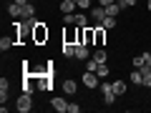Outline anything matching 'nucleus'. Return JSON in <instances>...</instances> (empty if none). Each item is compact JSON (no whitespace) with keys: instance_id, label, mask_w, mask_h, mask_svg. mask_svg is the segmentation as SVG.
Wrapping results in <instances>:
<instances>
[{"instance_id":"nucleus-13","label":"nucleus","mask_w":151,"mask_h":113,"mask_svg":"<svg viewBox=\"0 0 151 113\" xmlns=\"http://www.w3.org/2000/svg\"><path fill=\"white\" fill-rule=\"evenodd\" d=\"M8 13H10V18H23V5H18L13 0V5H8Z\"/></svg>"},{"instance_id":"nucleus-16","label":"nucleus","mask_w":151,"mask_h":113,"mask_svg":"<svg viewBox=\"0 0 151 113\" xmlns=\"http://www.w3.org/2000/svg\"><path fill=\"white\" fill-rule=\"evenodd\" d=\"M33 15H35V5H33V3H25V5H23V18H20V20L33 18Z\"/></svg>"},{"instance_id":"nucleus-4","label":"nucleus","mask_w":151,"mask_h":113,"mask_svg":"<svg viewBox=\"0 0 151 113\" xmlns=\"http://www.w3.org/2000/svg\"><path fill=\"white\" fill-rule=\"evenodd\" d=\"M83 86H86V88H98V86H101V78H98V73L83 70Z\"/></svg>"},{"instance_id":"nucleus-6","label":"nucleus","mask_w":151,"mask_h":113,"mask_svg":"<svg viewBox=\"0 0 151 113\" xmlns=\"http://www.w3.org/2000/svg\"><path fill=\"white\" fill-rule=\"evenodd\" d=\"M15 43H18V35H15V33H13V35H3V38H0V50L5 53V50H10Z\"/></svg>"},{"instance_id":"nucleus-32","label":"nucleus","mask_w":151,"mask_h":113,"mask_svg":"<svg viewBox=\"0 0 151 113\" xmlns=\"http://www.w3.org/2000/svg\"><path fill=\"white\" fill-rule=\"evenodd\" d=\"M76 3H78V0H76Z\"/></svg>"},{"instance_id":"nucleus-2","label":"nucleus","mask_w":151,"mask_h":113,"mask_svg":"<svg viewBox=\"0 0 151 113\" xmlns=\"http://www.w3.org/2000/svg\"><path fill=\"white\" fill-rule=\"evenodd\" d=\"M48 35H50V33H48V25H45V23H38L35 30H33V43H35V45H43L45 40H48Z\"/></svg>"},{"instance_id":"nucleus-29","label":"nucleus","mask_w":151,"mask_h":113,"mask_svg":"<svg viewBox=\"0 0 151 113\" xmlns=\"http://www.w3.org/2000/svg\"><path fill=\"white\" fill-rule=\"evenodd\" d=\"M111 3H116V0H101V5H111Z\"/></svg>"},{"instance_id":"nucleus-23","label":"nucleus","mask_w":151,"mask_h":113,"mask_svg":"<svg viewBox=\"0 0 151 113\" xmlns=\"http://www.w3.org/2000/svg\"><path fill=\"white\" fill-rule=\"evenodd\" d=\"M131 63H134V68H146V63H144V55H136V58L131 60Z\"/></svg>"},{"instance_id":"nucleus-24","label":"nucleus","mask_w":151,"mask_h":113,"mask_svg":"<svg viewBox=\"0 0 151 113\" xmlns=\"http://www.w3.org/2000/svg\"><path fill=\"white\" fill-rule=\"evenodd\" d=\"M63 20H65V25H76V13H65Z\"/></svg>"},{"instance_id":"nucleus-9","label":"nucleus","mask_w":151,"mask_h":113,"mask_svg":"<svg viewBox=\"0 0 151 113\" xmlns=\"http://www.w3.org/2000/svg\"><path fill=\"white\" fill-rule=\"evenodd\" d=\"M129 81L134 83V86H144V70L134 68V70H131V75H129Z\"/></svg>"},{"instance_id":"nucleus-21","label":"nucleus","mask_w":151,"mask_h":113,"mask_svg":"<svg viewBox=\"0 0 151 113\" xmlns=\"http://www.w3.org/2000/svg\"><path fill=\"white\" fill-rule=\"evenodd\" d=\"M96 73H98V78H101V81H106V78H108V65H106V63H101Z\"/></svg>"},{"instance_id":"nucleus-12","label":"nucleus","mask_w":151,"mask_h":113,"mask_svg":"<svg viewBox=\"0 0 151 113\" xmlns=\"http://www.w3.org/2000/svg\"><path fill=\"white\" fill-rule=\"evenodd\" d=\"M63 91L68 93V96H73V93L78 91V83H76L73 78H65V81H63Z\"/></svg>"},{"instance_id":"nucleus-17","label":"nucleus","mask_w":151,"mask_h":113,"mask_svg":"<svg viewBox=\"0 0 151 113\" xmlns=\"http://www.w3.org/2000/svg\"><path fill=\"white\" fill-rule=\"evenodd\" d=\"M103 8H106V15H113V18L119 15V10H121L119 3H111V5H103Z\"/></svg>"},{"instance_id":"nucleus-20","label":"nucleus","mask_w":151,"mask_h":113,"mask_svg":"<svg viewBox=\"0 0 151 113\" xmlns=\"http://www.w3.org/2000/svg\"><path fill=\"white\" fill-rule=\"evenodd\" d=\"M93 58H96L98 63H106V60H108V53H106V48H98L96 53H93Z\"/></svg>"},{"instance_id":"nucleus-15","label":"nucleus","mask_w":151,"mask_h":113,"mask_svg":"<svg viewBox=\"0 0 151 113\" xmlns=\"http://www.w3.org/2000/svg\"><path fill=\"white\" fill-rule=\"evenodd\" d=\"M76 25H78V28H88V18H86V10L76 13Z\"/></svg>"},{"instance_id":"nucleus-22","label":"nucleus","mask_w":151,"mask_h":113,"mask_svg":"<svg viewBox=\"0 0 151 113\" xmlns=\"http://www.w3.org/2000/svg\"><path fill=\"white\" fill-rule=\"evenodd\" d=\"M23 23H25V28H28V30H35V25H38V23H40V20H38V18L33 15V18H25V20H23Z\"/></svg>"},{"instance_id":"nucleus-1","label":"nucleus","mask_w":151,"mask_h":113,"mask_svg":"<svg viewBox=\"0 0 151 113\" xmlns=\"http://www.w3.org/2000/svg\"><path fill=\"white\" fill-rule=\"evenodd\" d=\"M101 93H103V101H106V106H113V103H116V91H113V83H108V81H101Z\"/></svg>"},{"instance_id":"nucleus-28","label":"nucleus","mask_w":151,"mask_h":113,"mask_svg":"<svg viewBox=\"0 0 151 113\" xmlns=\"http://www.w3.org/2000/svg\"><path fill=\"white\" fill-rule=\"evenodd\" d=\"M144 63H146V68H151V50H149V53H144Z\"/></svg>"},{"instance_id":"nucleus-3","label":"nucleus","mask_w":151,"mask_h":113,"mask_svg":"<svg viewBox=\"0 0 151 113\" xmlns=\"http://www.w3.org/2000/svg\"><path fill=\"white\" fill-rule=\"evenodd\" d=\"M15 108H18L20 113H28V111H33V96H30V93H23V96L18 98Z\"/></svg>"},{"instance_id":"nucleus-27","label":"nucleus","mask_w":151,"mask_h":113,"mask_svg":"<svg viewBox=\"0 0 151 113\" xmlns=\"http://www.w3.org/2000/svg\"><path fill=\"white\" fill-rule=\"evenodd\" d=\"M68 113H81V103H68Z\"/></svg>"},{"instance_id":"nucleus-31","label":"nucleus","mask_w":151,"mask_h":113,"mask_svg":"<svg viewBox=\"0 0 151 113\" xmlns=\"http://www.w3.org/2000/svg\"><path fill=\"white\" fill-rule=\"evenodd\" d=\"M30 3H35V0H30Z\"/></svg>"},{"instance_id":"nucleus-11","label":"nucleus","mask_w":151,"mask_h":113,"mask_svg":"<svg viewBox=\"0 0 151 113\" xmlns=\"http://www.w3.org/2000/svg\"><path fill=\"white\" fill-rule=\"evenodd\" d=\"M83 43H86V45H96V38H93V25L83 28Z\"/></svg>"},{"instance_id":"nucleus-26","label":"nucleus","mask_w":151,"mask_h":113,"mask_svg":"<svg viewBox=\"0 0 151 113\" xmlns=\"http://www.w3.org/2000/svg\"><path fill=\"white\" fill-rule=\"evenodd\" d=\"M8 96H10V88H0V103H8Z\"/></svg>"},{"instance_id":"nucleus-8","label":"nucleus","mask_w":151,"mask_h":113,"mask_svg":"<svg viewBox=\"0 0 151 113\" xmlns=\"http://www.w3.org/2000/svg\"><path fill=\"white\" fill-rule=\"evenodd\" d=\"M50 106H53V111H58V113H68V103H65V98H50Z\"/></svg>"},{"instance_id":"nucleus-5","label":"nucleus","mask_w":151,"mask_h":113,"mask_svg":"<svg viewBox=\"0 0 151 113\" xmlns=\"http://www.w3.org/2000/svg\"><path fill=\"white\" fill-rule=\"evenodd\" d=\"M88 15H91L93 23H103V18H106V8H103V5H93L91 10H88Z\"/></svg>"},{"instance_id":"nucleus-30","label":"nucleus","mask_w":151,"mask_h":113,"mask_svg":"<svg viewBox=\"0 0 151 113\" xmlns=\"http://www.w3.org/2000/svg\"><path fill=\"white\" fill-rule=\"evenodd\" d=\"M146 10H149V13H151V0H149V3H146Z\"/></svg>"},{"instance_id":"nucleus-19","label":"nucleus","mask_w":151,"mask_h":113,"mask_svg":"<svg viewBox=\"0 0 151 113\" xmlns=\"http://www.w3.org/2000/svg\"><path fill=\"white\" fill-rule=\"evenodd\" d=\"M113 91H116V96H124L126 93V81H113Z\"/></svg>"},{"instance_id":"nucleus-10","label":"nucleus","mask_w":151,"mask_h":113,"mask_svg":"<svg viewBox=\"0 0 151 113\" xmlns=\"http://www.w3.org/2000/svg\"><path fill=\"white\" fill-rule=\"evenodd\" d=\"M58 8H60V13L65 15V13H76V10H78V3H76V0H63Z\"/></svg>"},{"instance_id":"nucleus-18","label":"nucleus","mask_w":151,"mask_h":113,"mask_svg":"<svg viewBox=\"0 0 151 113\" xmlns=\"http://www.w3.org/2000/svg\"><path fill=\"white\" fill-rule=\"evenodd\" d=\"M101 25L106 28V30H111V28H116L119 23H116V18H113V15H106V18H103V23H101Z\"/></svg>"},{"instance_id":"nucleus-7","label":"nucleus","mask_w":151,"mask_h":113,"mask_svg":"<svg viewBox=\"0 0 151 113\" xmlns=\"http://www.w3.org/2000/svg\"><path fill=\"white\" fill-rule=\"evenodd\" d=\"M91 53H88V45L86 43H76V60H88Z\"/></svg>"},{"instance_id":"nucleus-25","label":"nucleus","mask_w":151,"mask_h":113,"mask_svg":"<svg viewBox=\"0 0 151 113\" xmlns=\"http://www.w3.org/2000/svg\"><path fill=\"white\" fill-rule=\"evenodd\" d=\"M91 0H78V10H91Z\"/></svg>"},{"instance_id":"nucleus-14","label":"nucleus","mask_w":151,"mask_h":113,"mask_svg":"<svg viewBox=\"0 0 151 113\" xmlns=\"http://www.w3.org/2000/svg\"><path fill=\"white\" fill-rule=\"evenodd\" d=\"M63 55L65 58H76V43H63Z\"/></svg>"}]
</instances>
